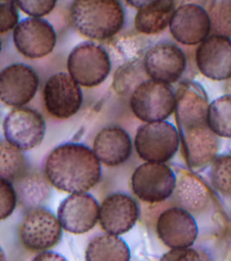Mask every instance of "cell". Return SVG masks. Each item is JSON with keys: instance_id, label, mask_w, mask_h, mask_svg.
Segmentation results:
<instances>
[{"instance_id": "cell-1", "label": "cell", "mask_w": 231, "mask_h": 261, "mask_svg": "<svg viewBox=\"0 0 231 261\" xmlns=\"http://www.w3.org/2000/svg\"><path fill=\"white\" fill-rule=\"evenodd\" d=\"M209 104L198 85L182 86L176 95L175 118L183 158L191 169H201L217 157L219 138L208 124Z\"/></svg>"}, {"instance_id": "cell-2", "label": "cell", "mask_w": 231, "mask_h": 261, "mask_svg": "<svg viewBox=\"0 0 231 261\" xmlns=\"http://www.w3.org/2000/svg\"><path fill=\"white\" fill-rule=\"evenodd\" d=\"M44 173L56 189L69 193H86L101 178V162L89 147L66 143L47 157Z\"/></svg>"}, {"instance_id": "cell-3", "label": "cell", "mask_w": 231, "mask_h": 261, "mask_svg": "<svg viewBox=\"0 0 231 261\" xmlns=\"http://www.w3.org/2000/svg\"><path fill=\"white\" fill-rule=\"evenodd\" d=\"M69 14L75 30L94 40L113 37L124 21V12L118 0H73Z\"/></svg>"}, {"instance_id": "cell-4", "label": "cell", "mask_w": 231, "mask_h": 261, "mask_svg": "<svg viewBox=\"0 0 231 261\" xmlns=\"http://www.w3.org/2000/svg\"><path fill=\"white\" fill-rule=\"evenodd\" d=\"M179 142L177 128L172 123L163 120L140 125L135 135L134 147L142 160L164 163L175 155Z\"/></svg>"}, {"instance_id": "cell-5", "label": "cell", "mask_w": 231, "mask_h": 261, "mask_svg": "<svg viewBox=\"0 0 231 261\" xmlns=\"http://www.w3.org/2000/svg\"><path fill=\"white\" fill-rule=\"evenodd\" d=\"M176 107V96L168 85L148 80L139 84L132 92L130 108L133 114L146 122L163 121Z\"/></svg>"}, {"instance_id": "cell-6", "label": "cell", "mask_w": 231, "mask_h": 261, "mask_svg": "<svg viewBox=\"0 0 231 261\" xmlns=\"http://www.w3.org/2000/svg\"><path fill=\"white\" fill-rule=\"evenodd\" d=\"M67 69L79 86L92 88L106 80L111 69V61L103 47L92 42H83L69 53Z\"/></svg>"}, {"instance_id": "cell-7", "label": "cell", "mask_w": 231, "mask_h": 261, "mask_svg": "<svg viewBox=\"0 0 231 261\" xmlns=\"http://www.w3.org/2000/svg\"><path fill=\"white\" fill-rule=\"evenodd\" d=\"M176 176L165 163L146 162L131 175L133 194L142 202L160 203L172 196L176 187Z\"/></svg>"}, {"instance_id": "cell-8", "label": "cell", "mask_w": 231, "mask_h": 261, "mask_svg": "<svg viewBox=\"0 0 231 261\" xmlns=\"http://www.w3.org/2000/svg\"><path fill=\"white\" fill-rule=\"evenodd\" d=\"M18 237L25 249L34 252L46 251L60 241L62 226L49 209L38 207L24 214L18 227Z\"/></svg>"}, {"instance_id": "cell-9", "label": "cell", "mask_w": 231, "mask_h": 261, "mask_svg": "<svg viewBox=\"0 0 231 261\" xmlns=\"http://www.w3.org/2000/svg\"><path fill=\"white\" fill-rule=\"evenodd\" d=\"M44 103L54 117L66 119L74 115L82 103L79 85L69 74L57 72L49 77L44 87Z\"/></svg>"}, {"instance_id": "cell-10", "label": "cell", "mask_w": 231, "mask_h": 261, "mask_svg": "<svg viewBox=\"0 0 231 261\" xmlns=\"http://www.w3.org/2000/svg\"><path fill=\"white\" fill-rule=\"evenodd\" d=\"M3 129L7 142L25 151L42 142L46 125L38 111L27 107H16L5 116Z\"/></svg>"}, {"instance_id": "cell-11", "label": "cell", "mask_w": 231, "mask_h": 261, "mask_svg": "<svg viewBox=\"0 0 231 261\" xmlns=\"http://www.w3.org/2000/svg\"><path fill=\"white\" fill-rule=\"evenodd\" d=\"M13 43L18 52L26 58H42L54 49L56 33L47 20L27 17L14 28Z\"/></svg>"}, {"instance_id": "cell-12", "label": "cell", "mask_w": 231, "mask_h": 261, "mask_svg": "<svg viewBox=\"0 0 231 261\" xmlns=\"http://www.w3.org/2000/svg\"><path fill=\"white\" fill-rule=\"evenodd\" d=\"M156 231L165 246L181 249L189 248L194 244L198 228L190 212L181 207H170L159 215Z\"/></svg>"}, {"instance_id": "cell-13", "label": "cell", "mask_w": 231, "mask_h": 261, "mask_svg": "<svg viewBox=\"0 0 231 261\" xmlns=\"http://www.w3.org/2000/svg\"><path fill=\"white\" fill-rule=\"evenodd\" d=\"M142 63L151 80L168 85L182 76L186 67V57L178 46L160 43L146 52Z\"/></svg>"}, {"instance_id": "cell-14", "label": "cell", "mask_w": 231, "mask_h": 261, "mask_svg": "<svg viewBox=\"0 0 231 261\" xmlns=\"http://www.w3.org/2000/svg\"><path fill=\"white\" fill-rule=\"evenodd\" d=\"M195 63L206 77L227 81L231 76V38L210 35L196 49Z\"/></svg>"}, {"instance_id": "cell-15", "label": "cell", "mask_w": 231, "mask_h": 261, "mask_svg": "<svg viewBox=\"0 0 231 261\" xmlns=\"http://www.w3.org/2000/svg\"><path fill=\"white\" fill-rule=\"evenodd\" d=\"M100 205L90 194H70L59 205L57 218L62 228L79 234L91 230L99 221Z\"/></svg>"}, {"instance_id": "cell-16", "label": "cell", "mask_w": 231, "mask_h": 261, "mask_svg": "<svg viewBox=\"0 0 231 261\" xmlns=\"http://www.w3.org/2000/svg\"><path fill=\"white\" fill-rule=\"evenodd\" d=\"M39 86L36 71L22 63L6 66L0 74V97L3 103L22 107L35 96Z\"/></svg>"}, {"instance_id": "cell-17", "label": "cell", "mask_w": 231, "mask_h": 261, "mask_svg": "<svg viewBox=\"0 0 231 261\" xmlns=\"http://www.w3.org/2000/svg\"><path fill=\"white\" fill-rule=\"evenodd\" d=\"M169 29L173 38L181 44H200L211 33L209 13L197 4L181 5L175 9Z\"/></svg>"}, {"instance_id": "cell-18", "label": "cell", "mask_w": 231, "mask_h": 261, "mask_svg": "<svg viewBox=\"0 0 231 261\" xmlns=\"http://www.w3.org/2000/svg\"><path fill=\"white\" fill-rule=\"evenodd\" d=\"M139 214L135 200L124 193L107 196L100 205L99 222L109 234L120 236L130 230Z\"/></svg>"}, {"instance_id": "cell-19", "label": "cell", "mask_w": 231, "mask_h": 261, "mask_svg": "<svg viewBox=\"0 0 231 261\" xmlns=\"http://www.w3.org/2000/svg\"><path fill=\"white\" fill-rule=\"evenodd\" d=\"M93 151L101 163L107 166H117L129 158L131 141L123 128L107 126L96 136Z\"/></svg>"}, {"instance_id": "cell-20", "label": "cell", "mask_w": 231, "mask_h": 261, "mask_svg": "<svg viewBox=\"0 0 231 261\" xmlns=\"http://www.w3.org/2000/svg\"><path fill=\"white\" fill-rule=\"evenodd\" d=\"M176 202L190 213H199L208 207L211 194L208 187L195 175L183 172L176 180L174 191Z\"/></svg>"}, {"instance_id": "cell-21", "label": "cell", "mask_w": 231, "mask_h": 261, "mask_svg": "<svg viewBox=\"0 0 231 261\" xmlns=\"http://www.w3.org/2000/svg\"><path fill=\"white\" fill-rule=\"evenodd\" d=\"M17 203L26 211L41 207L51 194L50 182L37 171H26L13 181Z\"/></svg>"}, {"instance_id": "cell-22", "label": "cell", "mask_w": 231, "mask_h": 261, "mask_svg": "<svg viewBox=\"0 0 231 261\" xmlns=\"http://www.w3.org/2000/svg\"><path fill=\"white\" fill-rule=\"evenodd\" d=\"M174 11V0H159L138 9L134 17V27L145 35L159 34L170 24Z\"/></svg>"}, {"instance_id": "cell-23", "label": "cell", "mask_w": 231, "mask_h": 261, "mask_svg": "<svg viewBox=\"0 0 231 261\" xmlns=\"http://www.w3.org/2000/svg\"><path fill=\"white\" fill-rule=\"evenodd\" d=\"M85 261H130V250L119 237L109 233L94 238L84 253Z\"/></svg>"}, {"instance_id": "cell-24", "label": "cell", "mask_w": 231, "mask_h": 261, "mask_svg": "<svg viewBox=\"0 0 231 261\" xmlns=\"http://www.w3.org/2000/svg\"><path fill=\"white\" fill-rule=\"evenodd\" d=\"M208 124L218 137L231 138V95L226 94L211 102Z\"/></svg>"}, {"instance_id": "cell-25", "label": "cell", "mask_w": 231, "mask_h": 261, "mask_svg": "<svg viewBox=\"0 0 231 261\" xmlns=\"http://www.w3.org/2000/svg\"><path fill=\"white\" fill-rule=\"evenodd\" d=\"M0 153L1 178L14 181L26 172V161L21 150L14 147L7 141H1Z\"/></svg>"}, {"instance_id": "cell-26", "label": "cell", "mask_w": 231, "mask_h": 261, "mask_svg": "<svg viewBox=\"0 0 231 261\" xmlns=\"http://www.w3.org/2000/svg\"><path fill=\"white\" fill-rule=\"evenodd\" d=\"M142 73H146L143 63L138 60H132L124 63L120 66L114 74V89L118 94H126L130 88L139 85L142 77ZM147 74V73H146Z\"/></svg>"}, {"instance_id": "cell-27", "label": "cell", "mask_w": 231, "mask_h": 261, "mask_svg": "<svg viewBox=\"0 0 231 261\" xmlns=\"http://www.w3.org/2000/svg\"><path fill=\"white\" fill-rule=\"evenodd\" d=\"M210 177L213 187L231 198V154H223L213 161Z\"/></svg>"}, {"instance_id": "cell-28", "label": "cell", "mask_w": 231, "mask_h": 261, "mask_svg": "<svg viewBox=\"0 0 231 261\" xmlns=\"http://www.w3.org/2000/svg\"><path fill=\"white\" fill-rule=\"evenodd\" d=\"M211 32L231 38V0H217L209 9Z\"/></svg>"}, {"instance_id": "cell-29", "label": "cell", "mask_w": 231, "mask_h": 261, "mask_svg": "<svg viewBox=\"0 0 231 261\" xmlns=\"http://www.w3.org/2000/svg\"><path fill=\"white\" fill-rule=\"evenodd\" d=\"M1 191V209L0 218L5 219L10 216L17 204V195L14 186L7 179H0Z\"/></svg>"}, {"instance_id": "cell-30", "label": "cell", "mask_w": 231, "mask_h": 261, "mask_svg": "<svg viewBox=\"0 0 231 261\" xmlns=\"http://www.w3.org/2000/svg\"><path fill=\"white\" fill-rule=\"evenodd\" d=\"M160 261H211L209 255L194 248L171 249L165 253Z\"/></svg>"}, {"instance_id": "cell-31", "label": "cell", "mask_w": 231, "mask_h": 261, "mask_svg": "<svg viewBox=\"0 0 231 261\" xmlns=\"http://www.w3.org/2000/svg\"><path fill=\"white\" fill-rule=\"evenodd\" d=\"M15 2L19 9L33 17L49 14L56 4V0H15Z\"/></svg>"}, {"instance_id": "cell-32", "label": "cell", "mask_w": 231, "mask_h": 261, "mask_svg": "<svg viewBox=\"0 0 231 261\" xmlns=\"http://www.w3.org/2000/svg\"><path fill=\"white\" fill-rule=\"evenodd\" d=\"M15 0H1L0 2V31L6 33L14 29L18 23V13Z\"/></svg>"}, {"instance_id": "cell-33", "label": "cell", "mask_w": 231, "mask_h": 261, "mask_svg": "<svg viewBox=\"0 0 231 261\" xmlns=\"http://www.w3.org/2000/svg\"><path fill=\"white\" fill-rule=\"evenodd\" d=\"M32 261H67V259L58 253L43 251L42 253H39Z\"/></svg>"}, {"instance_id": "cell-34", "label": "cell", "mask_w": 231, "mask_h": 261, "mask_svg": "<svg viewBox=\"0 0 231 261\" xmlns=\"http://www.w3.org/2000/svg\"><path fill=\"white\" fill-rule=\"evenodd\" d=\"M125 1L130 6H132L134 8H137V9H141L143 7H147L151 4H154V3L158 2L159 0H125Z\"/></svg>"}, {"instance_id": "cell-35", "label": "cell", "mask_w": 231, "mask_h": 261, "mask_svg": "<svg viewBox=\"0 0 231 261\" xmlns=\"http://www.w3.org/2000/svg\"><path fill=\"white\" fill-rule=\"evenodd\" d=\"M225 92L227 95H231V76L225 83Z\"/></svg>"}]
</instances>
